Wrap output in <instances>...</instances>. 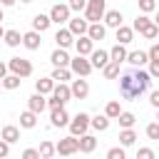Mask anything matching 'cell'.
<instances>
[{
    "instance_id": "1",
    "label": "cell",
    "mask_w": 159,
    "mask_h": 159,
    "mask_svg": "<svg viewBox=\"0 0 159 159\" xmlns=\"http://www.w3.org/2000/svg\"><path fill=\"white\" fill-rule=\"evenodd\" d=\"M149 84H152V75L137 67V70L124 72L119 77V94L124 99H137V97H142L149 89Z\"/></svg>"
},
{
    "instance_id": "2",
    "label": "cell",
    "mask_w": 159,
    "mask_h": 159,
    "mask_svg": "<svg viewBox=\"0 0 159 159\" xmlns=\"http://www.w3.org/2000/svg\"><path fill=\"white\" fill-rule=\"evenodd\" d=\"M70 99H72L70 87H67L65 82H60V84H55V87H52V97L47 99V104H50V107H65Z\"/></svg>"
},
{
    "instance_id": "3",
    "label": "cell",
    "mask_w": 159,
    "mask_h": 159,
    "mask_svg": "<svg viewBox=\"0 0 159 159\" xmlns=\"http://www.w3.org/2000/svg\"><path fill=\"white\" fill-rule=\"evenodd\" d=\"M55 152H57L60 157L77 154V152H80V139H77L75 134H70V137H65V139H60V142L55 144Z\"/></svg>"
},
{
    "instance_id": "4",
    "label": "cell",
    "mask_w": 159,
    "mask_h": 159,
    "mask_svg": "<svg viewBox=\"0 0 159 159\" xmlns=\"http://www.w3.org/2000/svg\"><path fill=\"white\" fill-rule=\"evenodd\" d=\"M107 7H104V0H87V7H84V17L87 22H99L104 17Z\"/></svg>"
},
{
    "instance_id": "5",
    "label": "cell",
    "mask_w": 159,
    "mask_h": 159,
    "mask_svg": "<svg viewBox=\"0 0 159 159\" xmlns=\"http://www.w3.org/2000/svg\"><path fill=\"white\" fill-rule=\"evenodd\" d=\"M70 134H75V137H80V134H84L87 129H89V114L87 112H80V114H75L72 119H70Z\"/></svg>"
},
{
    "instance_id": "6",
    "label": "cell",
    "mask_w": 159,
    "mask_h": 159,
    "mask_svg": "<svg viewBox=\"0 0 159 159\" xmlns=\"http://www.w3.org/2000/svg\"><path fill=\"white\" fill-rule=\"evenodd\" d=\"M7 70L15 72L17 77H30V75H32V65H30V60H25V57H12V60L7 62Z\"/></svg>"
},
{
    "instance_id": "7",
    "label": "cell",
    "mask_w": 159,
    "mask_h": 159,
    "mask_svg": "<svg viewBox=\"0 0 159 159\" xmlns=\"http://www.w3.org/2000/svg\"><path fill=\"white\" fill-rule=\"evenodd\" d=\"M92 70H94V67H92L89 60H84V55H77L75 60H70V72H75V75H80V77H87Z\"/></svg>"
},
{
    "instance_id": "8",
    "label": "cell",
    "mask_w": 159,
    "mask_h": 159,
    "mask_svg": "<svg viewBox=\"0 0 159 159\" xmlns=\"http://www.w3.org/2000/svg\"><path fill=\"white\" fill-rule=\"evenodd\" d=\"M50 20L57 22V25L67 22V20H70V5H62V2L52 5V10H50Z\"/></svg>"
},
{
    "instance_id": "9",
    "label": "cell",
    "mask_w": 159,
    "mask_h": 159,
    "mask_svg": "<svg viewBox=\"0 0 159 159\" xmlns=\"http://www.w3.org/2000/svg\"><path fill=\"white\" fill-rule=\"evenodd\" d=\"M50 119H52V127H67L70 124V114H67L65 107H52Z\"/></svg>"
},
{
    "instance_id": "10",
    "label": "cell",
    "mask_w": 159,
    "mask_h": 159,
    "mask_svg": "<svg viewBox=\"0 0 159 159\" xmlns=\"http://www.w3.org/2000/svg\"><path fill=\"white\" fill-rule=\"evenodd\" d=\"M70 92H72V97H77V99H84L87 94H89V84H87V80H72V87H70Z\"/></svg>"
},
{
    "instance_id": "11",
    "label": "cell",
    "mask_w": 159,
    "mask_h": 159,
    "mask_svg": "<svg viewBox=\"0 0 159 159\" xmlns=\"http://www.w3.org/2000/svg\"><path fill=\"white\" fill-rule=\"evenodd\" d=\"M40 35H42V32H37V30H30V32H25V35H22V45H25L27 50H40V45H42Z\"/></svg>"
},
{
    "instance_id": "12",
    "label": "cell",
    "mask_w": 159,
    "mask_h": 159,
    "mask_svg": "<svg viewBox=\"0 0 159 159\" xmlns=\"http://www.w3.org/2000/svg\"><path fill=\"white\" fill-rule=\"evenodd\" d=\"M75 50H77V55H89L92 50H94V40H89L87 35H80V40H75Z\"/></svg>"
},
{
    "instance_id": "13",
    "label": "cell",
    "mask_w": 159,
    "mask_h": 159,
    "mask_svg": "<svg viewBox=\"0 0 159 159\" xmlns=\"http://www.w3.org/2000/svg\"><path fill=\"white\" fill-rule=\"evenodd\" d=\"M87 27H89V22H87V17H72L70 20V32L72 35H87Z\"/></svg>"
},
{
    "instance_id": "14",
    "label": "cell",
    "mask_w": 159,
    "mask_h": 159,
    "mask_svg": "<svg viewBox=\"0 0 159 159\" xmlns=\"http://www.w3.org/2000/svg\"><path fill=\"white\" fill-rule=\"evenodd\" d=\"M50 62L55 67H70V55L65 52V47H57L52 55H50Z\"/></svg>"
},
{
    "instance_id": "15",
    "label": "cell",
    "mask_w": 159,
    "mask_h": 159,
    "mask_svg": "<svg viewBox=\"0 0 159 159\" xmlns=\"http://www.w3.org/2000/svg\"><path fill=\"white\" fill-rule=\"evenodd\" d=\"M89 62H92V67H104L107 62H109V52L107 50H92L89 52Z\"/></svg>"
},
{
    "instance_id": "16",
    "label": "cell",
    "mask_w": 159,
    "mask_h": 159,
    "mask_svg": "<svg viewBox=\"0 0 159 159\" xmlns=\"http://www.w3.org/2000/svg\"><path fill=\"white\" fill-rule=\"evenodd\" d=\"M45 107H47V99H45V94H40V92H35V94L27 99V109H32L35 114H40Z\"/></svg>"
},
{
    "instance_id": "17",
    "label": "cell",
    "mask_w": 159,
    "mask_h": 159,
    "mask_svg": "<svg viewBox=\"0 0 159 159\" xmlns=\"http://www.w3.org/2000/svg\"><path fill=\"white\" fill-rule=\"evenodd\" d=\"M104 35H107V27L104 25H99V22H89V27H87V37L89 40H104Z\"/></svg>"
},
{
    "instance_id": "18",
    "label": "cell",
    "mask_w": 159,
    "mask_h": 159,
    "mask_svg": "<svg viewBox=\"0 0 159 159\" xmlns=\"http://www.w3.org/2000/svg\"><path fill=\"white\" fill-rule=\"evenodd\" d=\"M55 42H57V47H65V50H67V47L75 42V35L70 32V27H67V30H57V35H55Z\"/></svg>"
},
{
    "instance_id": "19",
    "label": "cell",
    "mask_w": 159,
    "mask_h": 159,
    "mask_svg": "<svg viewBox=\"0 0 159 159\" xmlns=\"http://www.w3.org/2000/svg\"><path fill=\"white\" fill-rule=\"evenodd\" d=\"M127 62H129V65H134V67H142V65H147V62H149V55H147V52H142V50H134V52H127Z\"/></svg>"
},
{
    "instance_id": "20",
    "label": "cell",
    "mask_w": 159,
    "mask_h": 159,
    "mask_svg": "<svg viewBox=\"0 0 159 159\" xmlns=\"http://www.w3.org/2000/svg\"><path fill=\"white\" fill-rule=\"evenodd\" d=\"M102 20L107 22V27H114V30H117V27L122 25V20H124V17H122V12H119V10H107Z\"/></svg>"
},
{
    "instance_id": "21",
    "label": "cell",
    "mask_w": 159,
    "mask_h": 159,
    "mask_svg": "<svg viewBox=\"0 0 159 159\" xmlns=\"http://www.w3.org/2000/svg\"><path fill=\"white\" fill-rule=\"evenodd\" d=\"M89 127H92V129H97V132H107V129H109V117H107V114L89 117Z\"/></svg>"
},
{
    "instance_id": "22",
    "label": "cell",
    "mask_w": 159,
    "mask_h": 159,
    "mask_svg": "<svg viewBox=\"0 0 159 159\" xmlns=\"http://www.w3.org/2000/svg\"><path fill=\"white\" fill-rule=\"evenodd\" d=\"M0 137H2L7 144H15V142H20V129H17V127H12V124H7V127H2Z\"/></svg>"
},
{
    "instance_id": "23",
    "label": "cell",
    "mask_w": 159,
    "mask_h": 159,
    "mask_svg": "<svg viewBox=\"0 0 159 159\" xmlns=\"http://www.w3.org/2000/svg\"><path fill=\"white\" fill-rule=\"evenodd\" d=\"M94 147H97V139L92 137V134H80V152H84V154H89V152H94Z\"/></svg>"
},
{
    "instance_id": "24",
    "label": "cell",
    "mask_w": 159,
    "mask_h": 159,
    "mask_svg": "<svg viewBox=\"0 0 159 159\" xmlns=\"http://www.w3.org/2000/svg\"><path fill=\"white\" fill-rule=\"evenodd\" d=\"M50 25H52L50 15H40V12H37V15L32 17V30H37V32H45Z\"/></svg>"
},
{
    "instance_id": "25",
    "label": "cell",
    "mask_w": 159,
    "mask_h": 159,
    "mask_svg": "<svg viewBox=\"0 0 159 159\" xmlns=\"http://www.w3.org/2000/svg\"><path fill=\"white\" fill-rule=\"evenodd\" d=\"M132 37H134V30H132V27H124V25H119V27H117V42L129 45V42H132Z\"/></svg>"
},
{
    "instance_id": "26",
    "label": "cell",
    "mask_w": 159,
    "mask_h": 159,
    "mask_svg": "<svg viewBox=\"0 0 159 159\" xmlns=\"http://www.w3.org/2000/svg\"><path fill=\"white\" fill-rule=\"evenodd\" d=\"M2 40H5V45H7V47H17V45L22 42V35H20L17 30H5Z\"/></svg>"
},
{
    "instance_id": "27",
    "label": "cell",
    "mask_w": 159,
    "mask_h": 159,
    "mask_svg": "<svg viewBox=\"0 0 159 159\" xmlns=\"http://www.w3.org/2000/svg\"><path fill=\"white\" fill-rule=\"evenodd\" d=\"M109 60H114V62H124V60H127V47H124L122 42H117V45L109 50Z\"/></svg>"
},
{
    "instance_id": "28",
    "label": "cell",
    "mask_w": 159,
    "mask_h": 159,
    "mask_svg": "<svg viewBox=\"0 0 159 159\" xmlns=\"http://www.w3.org/2000/svg\"><path fill=\"white\" fill-rule=\"evenodd\" d=\"M20 82H22V77H17L15 72H10V75H5V77L0 80V84H2L5 89H17V87H20Z\"/></svg>"
},
{
    "instance_id": "29",
    "label": "cell",
    "mask_w": 159,
    "mask_h": 159,
    "mask_svg": "<svg viewBox=\"0 0 159 159\" xmlns=\"http://www.w3.org/2000/svg\"><path fill=\"white\" fill-rule=\"evenodd\" d=\"M37 124V114L32 112V109H27V112H22L20 114V127H25V129H32Z\"/></svg>"
},
{
    "instance_id": "30",
    "label": "cell",
    "mask_w": 159,
    "mask_h": 159,
    "mask_svg": "<svg viewBox=\"0 0 159 159\" xmlns=\"http://www.w3.org/2000/svg\"><path fill=\"white\" fill-rule=\"evenodd\" d=\"M134 139H137V134H134L132 127H124V129L119 132V144H122V147H132Z\"/></svg>"
},
{
    "instance_id": "31",
    "label": "cell",
    "mask_w": 159,
    "mask_h": 159,
    "mask_svg": "<svg viewBox=\"0 0 159 159\" xmlns=\"http://www.w3.org/2000/svg\"><path fill=\"white\" fill-rule=\"evenodd\" d=\"M52 87H55V80H52V77H45V80H37V82H35V89H37L40 94H50Z\"/></svg>"
},
{
    "instance_id": "32",
    "label": "cell",
    "mask_w": 159,
    "mask_h": 159,
    "mask_svg": "<svg viewBox=\"0 0 159 159\" xmlns=\"http://www.w3.org/2000/svg\"><path fill=\"white\" fill-rule=\"evenodd\" d=\"M102 72H104V77H107V80H114V77H119V62L109 60V62L102 67Z\"/></svg>"
},
{
    "instance_id": "33",
    "label": "cell",
    "mask_w": 159,
    "mask_h": 159,
    "mask_svg": "<svg viewBox=\"0 0 159 159\" xmlns=\"http://www.w3.org/2000/svg\"><path fill=\"white\" fill-rule=\"evenodd\" d=\"M119 112H122V107H119V102H117V99L107 102V107H104V114H107L109 119H117V117H119Z\"/></svg>"
},
{
    "instance_id": "34",
    "label": "cell",
    "mask_w": 159,
    "mask_h": 159,
    "mask_svg": "<svg viewBox=\"0 0 159 159\" xmlns=\"http://www.w3.org/2000/svg\"><path fill=\"white\" fill-rule=\"evenodd\" d=\"M149 25H152V20L147 17V12H142V15H137V20H134V27H132V30L142 32V30H147Z\"/></svg>"
},
{
    "instance_id": "35",
    "label": "cell",
    "mask_w": 159,
    "mask_h": 159,
    "mask_svg": "<svg viewBox=\"0 0 159 159\" xmlns=\"http://www.w3.org/2000/svg\"><path fill=\"white\" fill-rule=\"evenodd\" d=\"M117 119H119V127H122V129H124V127H134V122H137V117H134L132 112H119Z\"/></svg>"
},
{
    "instance_id": "36",
    "label": "cell",
    "mask_w": 159,
    "mask_h": 159,
    "mask_svg": "<svg viewBox=\"0 0 159 159\" xmlns=\"http://www.w3.org/2000/svg\"><path fill=\"white\" fill-rule=\"evenodd\" d=\"M37 152H40V157H42V159H50V157H55V154H57V152H55V144H52V142H42Z\"/></svg>"
},
{
    "instance_id": "37",
    "label": "cell",
    "mask_w": 159,
    "mask_h": 159,
    "mask_svg": "<svg viewBox=\"0 0 159 159\" xmlns=\"http://www.w3.org/2000/svg\"><path fill=\"white\" fill-rule=\"evenodd\" d=\"M50 77H52L55 82H65V80H70V70H67V67H55Z\"/></svg>"
},
{
    "instance_id": "38",
    "label": "cell",
    "mask_w": 159,
    "mask_h": 159,
    "mask_svg": "<svg viewBox=\"0 0 159 159\" xmlns=\"http://www.w3.org/2000/svg\"><path fill=\"white\" fill-rule=\"evenodd\" d=\"M139 35H144V37H147V40H154V37H157V35H159V27H157V25H154V22H152V25H149V27H147V30H142V32H139Z\"/></svg>"
},
{
    "instance_id": "39",
    "label": "cell",
    "mask_w": 159,
    "mask_h": 159,
    "mask_svg": "<svg viewBox=\"0 0 159 159\" xmlns=\"http://www.w3.org/2000/svg\"><path fill=\"white\" fill-rule=\"evenodd\" d=\"M107 159H124V147H112L107 152Z\"/></svg>"
},
{
    "instance_id": "40",
    "label": "cell",
    "mask_w": 159,
    "mask_h": 159,
    "mask_svg": "<svg viewBox=\"0 0 159 159\" xmlns=\"http://www.w3.org/2000/svg\"><path fill=\"white\" fill-rule=\"evenodd\" d=\"M147 137H149V139H159V122L147 124Z\"/></svg>"
},
{
    "instance_id": "41",
    "label": "cell",
    "mask_w": 159,
    "mask_h": 159,
    "mask_svg": "<svg viewBox=\"0 0 159 159\" xmlns=\"http://www.w3.org/2000/svg\"><path fill=\"white\" fill-rule=\"evenodd\" d=\"M157 7V0H139V10L142 12H152Z\"/></svg>"
},
{
    "instance_id": "42",
    "label": "cell",
    "mask_w": 159,
    "mask_h": 159,
    "mask_svg": "<svg viewBox=\"0 0 159 159\" xmlns=\"http://www.w3.org/2000/svg\"><path fill=\"white\" fill-rule=\"evenodd\" d=\"M67 5H70V10H77V12H80V10L87 7V0H70Z\"/></svg>"
},
{
    "instance_id": "43",
    "label": "cell",
    "mask_w": 159,
    "mask_h": 159,
    "mask_svg": "<svg viewBox=\"0 0 159 159\" xmlns=\"http://www.w3.org/2000/svg\"><path fill=\"white\" fill-rule=\"evenodd\" d=\"M137 159H154V152L144 147V149H139V152H137Z\"/></svg>"
},
{
    "instance_id": "44",
    "label": "cell",
    "mask_w": 159,
    "mask_h": 159,
    "mask_svg": "<svg viewBox=\"0 0 159 159\" xmlns=\"http://www.w3.org/2000/svg\"><path fill=\"white\" fill-rule=\"evenodd\" d=\"M149 75L159 77V60H149Z\"/></svg>"
},
{
    "instance_id": "45",
    "label": "cell",
    "mask_w": 159,
    "mask_h": 159,
    "mask_svg": "<svg viewBox=\"0 0 159 159\" xmlns=\"http://www.w3.org/2000/svg\"><path fill=\"white\" fill-rule=\"evenodd\" d=\"M22 159H40V152L37 149H25L22 152Z\"/></svg>"
},
{
    "instance_id": "46",
    "label": "cell",
    "mask_w": 159,
    "mask_h": 159,
    "mask_svg": "<svg viewBox=\"0 0 159 159\" xmlns=\"http://www.w3.org/2000/svg\"><path fill=\"white\" fill-rule=\"evenodd\" d=\"M147 55H149V60H159V42H157V45H152Z\"/></svg>"
},
{
    "instance_id": "47",
    "label": "cell",
    "mask_w": 159,
    "mask_h": 159,
    "mask_svg": "<svg viewBox=\"0 0 159 159\" xmlns=\"http://www.w3.org/2000/svg\"><path fill=\"white\" fill-rule=\"evenodd\" d=\"M149 104L159 109V92H152V94H149Z\"/></svg>"
},
{
    "instance_id": "48",
    "label": "cell",
    "mask_w": 159,
    "mask_h": 159,
    "mask_svg": "<svg viewBox=\"0 0 159 159\" xmlns=\"http://www.w3.org/2000/svg\"><path fill=\"white\" fill-rule=\"evenodd\" d=\"M7 154H10V144L2 139V142H0V157H7Z\"/></svg>"
},
{
    "instance_id": "49",
    "label": "cell",
    "mask_w": 159,
    "mask_h": 159,
    "mask_svg": "<svg viewBox=\"0 0 159 159\" xmlns=\"http://www.w3.org/2000/svg\"><path fill=\"white\" fill-rule=\"evenodd\" d=\"M5 75H7V65H2V62H0V80H2Z\"/></svg>"
},
{
    "instance_id": "50",
    "label": "cell",
    "mask_w": 159,
    "mask_h": 159,
    "mask_svg": "<svg viewBox=\"0 0 159 159\" xmlns=\"http://www.w3.org/2000/svg\"><path fill=\"white\" fill-rule=\"evenodd\" d=\"M0 2H2V5H5V7H10V5H15V2H17V0H0Z\"/></svg>"
},
{
    "instance_id": "51",
    "label": "cell",
    "mask_w": 159,
    "mask_h": 159,
    "mask_svg": "<svg viewBox=\"0 0 159 159\" xmlns=\"http://www.w3.org/2000/svg\"><path fill=\"white\" fill-rule=\"evenodd\" d=\"M154 25H157V27H159V15H157V17H154Z\"/></svg>"
},
{
    "instance_id": "52",
    "label": "cell",
    "mask_w": 159,
    "mask_h": 159,
    "mask_svg": "<svg viewBox=\"0 0 159 159\" xmlns=\"http://www.w3.org/2000/svg\"><path fill=\"white\" fill-rule=\"evenodd\" d=\"M2 35H5V30H2V27H0V37H2Z\"/></svg>"
},
{
    "instance_id": "53",
    "label": "cell",
    "mask_w": 159,
    "mask_h": 159,
    "mask_svg": "<svg viewBox=\"0 0 159 159\" xmlns=\"http://www.w3.org/2000/svg\"><path fill=\"white\" fill-rule=\"evenodd\" d=\"M0 22H2V10H0Z\"/></svg>"
},
{
    "instance_id": "54",
    "label": "cell",
    "mask_w": 159,
    "mask_h": 159,
    "mask_svg": "<svg viewBox=\"0 0 159 159\" xmlns=\"http://www.w3.org/2000/svg\"><path fill=\"white\" fill-rule=\"evenodd\" d=\"M20 2H30V0H20Z\"/></svg>"
},
{
    "instance_id": "55",
    "label": "cell",
    "mask_w": 159,
    "mask_h": 159,
    "mask_svg": "<svg viewBox=\"0 0 159 159\" xmlns=\"http://www.w3.org/2000/svg\"><path fill=\"white\" fill-rule=\"evenodd\" d=\"M157 119H159V117H157Z\"/></svg>"
},
{
    "instance_id": "56",
    "label": "cell",
    "mask_w": 159,
    "mask_h": 159,
    "mask_svg": "<svg viewBox=\"0 0 159 159\" xmlns=\"http://www.w3.org/2000/svg\"><path fill=\"white\" fill-rule=\"evenodd\" d=\"M0 87H2V84H0Z\"/></svg>"
},
{
    "instance_id": "57",
    "label": "cell",
    "mask_w": 159,
    "mask_h": 159,
    "mask_svg": "<svg viewBox=\"0 0 159 159\" xmlns=\"http://www.w3.org/2000/svg\"><path fill=\"white\" fill-rule=\"evenodd\" d=\"M157 37H159V35H157Z\"/></svg>"
}]
</instances>
